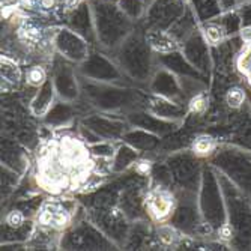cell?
<instances>
[{
    "mask_svg": "<svg viewBox=\"0 0 251 251\" xmlns=\"http://www.w3.org/2000/svg\"><path fill=\"white\" fill-rule=\"evenodd\" d=\"M39 5L44 9H51L56 5V0H39Z\"/></svg>",
    "mask_w": 251,
    "mask_h": 251,
    "instance_id": "11",
    "label": "cell"
},
{
    "mask_svg": "<svg viewBox=\"0 0 251 251\" xmlns=\"http://www.w3.org/2000/svg\"><path fill=\"white\" fill-rule=\"evenodd\" d=\"M38 223L41 226H49L56 230H65L71 224V214L60 208L57 203H45L42 212L38 215Z\"/></svg>",
    "mask_w": 251,
    "mask_h": 251,
    "instance_id": "2",
    "label": "cell"
},
{
    "mask_svg": "<svg viewBox=\"0 0 251 251\" xmlns=\"http://www.w3.org/2000/svg\"><path fill=\"white\" fill-rule=\"evenodd\" d=\"M224 29L217 25V23H209V25L204 26V36H206V41L212 45H217L220 44L223 39H224Z\"/></svg>",
    "mask_w": 251,
    "mask_h": 251,
    "instance_id": "8",
    "label": "cell"
},
{
    "mask_svg": "<svg viewBox=\"0 0 251 251\" xmlns=\"http://www.w3.org/2000/svg\"><path fill=\"white\" fill-rule=\"evenodd\" d=\"M156 235H158L159 244L163 247H176L182 241V235L175 229V227L170 224H164V223L158 226Z\"/></svg>",
    "mask_w": 251,
    "mask_h": 251,
    "instance_id": "4",
    "label": "cell"
},
{
    "mask_svg": "<svg viewBox=\"0 0 251 251\" xmlns=\"http://www.w3.org/2000/svg\"><path fill=\"white\" fill-rule=\"evenodd\" d=\"M45 80H47V71H45L44 66L35 65V66H30L26 71V83L32 87L42 86Z\"/></svg>",
    "mask_w": 251,
    "mask_h": 251,
    "instance_id": "7",
    "label": "cell"
},
{
    "mask_svg": "<svg viewBox=\"0 0 251 251\" xmlns=\"http://www.w3.org/2000/svg\"><path fill=\"white\" fill-rule=\"evenodd\" d=\"M208 107H209V97L204 92L196 94L188 102V111L191 113V115H196V116L204 115L206 110H208Z\"/></svg>",
    "mask_w": 251,
    "mask_h": 251,
    "instance_id": "6",
    "label": "cell"
},
{
    "mask_svg": "<svg viewBox=\"0 0 251 251\" xmlns=\"http://www.w3.org/2000/svg\"><path fill=\"white\" fill-rule=\"evenodd\" d=\"M25 215H23L20 211H11V212H8V215L5 217V223L9 226V227H20L23 223H25Z\"/></svg>",
    "mask_w": 251,
    "mask_h": 251,
    "instance_id": "9",
    "label": "cell"
},
{
    "mask_svg": "<svg viewBox=\"0 0 251 251\" xmlns=\"http://www.w3.org/2000/svg\"><path fill=\"white\" fill-rule=\"evenodd\" d=\"M145 208L152 221L161 224L172 217L176 208V199L173 193L167 188L156 187L148 191L145 199Z\"/></svg>",
    "mask_w": 251,
    "mask_h": 251,
    "instance_id": "1",
    "label": "cell"
},
{
    "mask_svg": "<svg viewBox=\"0 0 251 251\" xmlns=\"http://www.w3.org/2000/svg\"><path fill=\"white\" fill-rule=\"evenodd\" d=\"M245 100H247V94L244 87L241 86H232L224 94V102L232 110H239L245 104Z\"/></svg>",
    "mask_w": 251,
    "mask_h": 251,
    "instance_id": "5",
    "label": "cell"
},
{
    "mask_svg": "<svg viewBox=\"0 0 251 251\" xmlns=\"http://www.w3.org/2000/svg\"><path fill=\"white\" fill-rule=\"evenodd\" d=\"M151 169H152V163L148 161V159H142V161H139L135 164V172L140 173V175H149Z\"/></svg>",
    "mask_w": 251,
    "mask_h": 251,
    "instance_id": "10",
    "label": "cell"
},
{
    "mask_svg": "<svg viewBox=\"0 0 251 251\" xmlns=\"http://www.w3.org/2000/svg\"><path fill=\"white\" fill-rule=\"evenodd\" d=\"M218 149V140L211 134H199L191 143V152L197 158H211Z\"/></svg>",
    "mask_w": 251,
    "mask_h": 251,
    "instance_id": "3",
    "label": "cell"
}]
</instances>
